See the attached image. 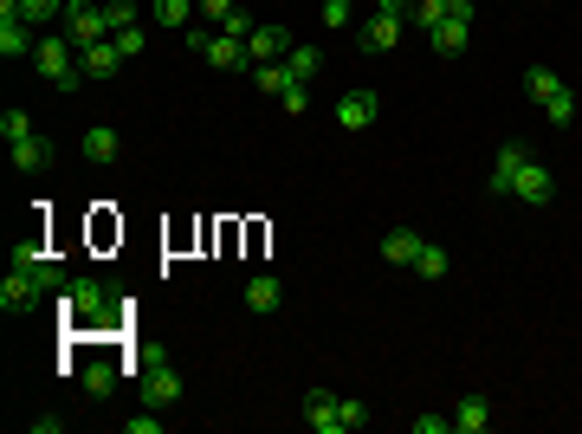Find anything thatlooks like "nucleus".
Segmentation results:
<instances>
[{
    "instance_id": "1",
    "label": "nucleus",
    "mask_w": 582,
    "mask_h": 434,
    "mask_svg": "<svg viewBox=\"0 0 582 434\" xmlns=\"http://www.w3.org/2000/svg\"><path fill=\"white\" fill-rule=\"evenodd\" d=\"M524 91H531V104H544L550 124H570V117H576V91L563 85L550 65H531V72H524Z\"/></svg>"
},
{
    "instance_id": "2",
    "label": "nucleus",
    "mask_w": 582,
    "mask_h": 434,
    "mask_svg": "<svg viewBox=\"0 0 582 434\" xmlns=\"http://www.w3.org/2000/svg\"><path fill=\"white\" fill-rule=\"evenodd\" d=\"M33 65H39V78H46V85H59V91H72L78 78H85V59H78L72 39H39Z\"/></svg>"
},
{
    "instance_id": "3",
    "label": "nucleus",
    "mask_w": 582,
    "mask_h": 434,
    "mask_svg": "<svg viewBox=\"0 0 582 434\" xmlns=\"http://www.w3.org/2000/svg\"><path fill=\"white\" fill-rule=\"evenodd\" d=\"M59 305H65L72 324H97L110 311V292H104V279H72V286L59 292Z\"/></svg>"
},
{
    "instance_id": "4",
    "label": "nucleus",
    "mask_w": 582,
    "mask_h": 434,
    "mask_svg": "<svg viewBox=\"0 0 582 434\" xmlns=\"http://www.w3.org/2000/svg\"><path fill=\"white\" fill-rule=\"evenodd\" d=\"M65 39H72L78 52H85V46H97V39H110L104 7H91V0H72V7H65Z\"/></svg>"
},
{
    "instance_id": "5",
    "label": "nucleus",
    "mask_w": 582,
    "mask_h": 434,
    "mask_svg": "<svg viewBox=\"0 0 582 434\" xmlns=\"http://www.w3.org/2000/svg\"><path fill=\"white\" fill-rule=\"evenodd\" d=\"M304 428L311 434H350V422H343V396L311 389V396H304Z\"/></svg>"
},
{
    "instance_id": "6",
    "label": "nucleus",
    "mask_w": 582,
    "mask_h": 434,
    "mask_svg": "<svg viewBox=\"0 0 582 434\" xmlns=\"http://www.w3.org/2000/svg\"><path fill=\"white\" fill-rule=\"evenodd\" d=\"M511 195H518L524 208H544V201L557 195V175H550L544 162H524V169H518V182H511Z\"/></svg>"
},
{
    "instance_id": "7",
    "label": "nucleus",
    "mask_w": 582,
    "mask_h": 434,
    "mask_svg": "<svg viewBox=\"0 0 582 434\" xmlns=\"http://www.w3.org/2000/svg\"><path fill=\"white\" fill-rule=\"evenodd\" d=\"M201 65H214V72H253V52H246V39L214 33V39H207V52H201Z\"/></svg>"
},
{
    "instance_id": "8",
    "label": "nucleus",
    "mask_w": 582,
    "mask_h": 434,
    "mask_svg": "<svg viewBox=\"0 0 582 434\" xmlns=\"http://www.w3.org/2000/svg\"><path fill=\"white\" fill-rule=\"evenodd\" d=\"M143 402L149 409H175V402H182V370H169V363L143 370Z\"/></svg>"
},
{
    "instance_id": "9",
    "label": "nucleus",
    "mask_w": 582,
    "mask_h": 434,
    "mask_svg": "<svg viewBox=\"0 0 582 434\" xmlns=\"http://www.w3.org/2000/svg\"><path fill=\"white\" fill-rule=\"evenodd\" d=\"M524 162H531V149H524V143H505L492 156V182H485V188H492V195H511V182H518Z\"/></svg>"
},
{
    "instance_id": "10",
    "label": "nucleus",
    "mask_w": 582,
    "mask_h": 434,
    "mask_svg": "<svg viewBox=\"0 0 582 434\" xmlns=\"http://www.w3.org/2000/svg\"><path fill=\"white\" fill-rule=\"evenodd\" d=\"M401 26H408V20H395V13H369V20H363V33H356V39H363V52H395Z\"/></svg>"
},
{
    "instance_id": "11",
    "label": "nucleus",
    "mask_w": 582,
    "mask_h": 434,
    "mask_svg": "<svg viewBox=\"0 0 582 434\" xmlns=\"http://www.w3.org/2000/svg\"><path fill=\"white\" fill-rule=\"evenodd\" d=\"M427 46H434L440 59H460V52L473 46V20H440L434 33H427Z\"/></svg>"
},
{
    "instance_id": "12",
    "label": "nucleus",
    "mask_w": 582,
    "mask_h": 434,
    "mask_svg": "<svg viewBox=\"0 0 582 434\" xmlns=\"http://www.w3.org/2000/svg\"><path fill=\"white\" fill-rule=\"evenodd\" d=\"M33 298H39V279L26 273V266H13V273L0 279V311H26Z\"/></svg>"
},
{
    "instance_id": "13",
    "label": "nucleus",
    "mask_w": 582,
    "mask_h": 434,
    "mask_svg": "<svg viewBox=\"0 0 582 434\" xmlns=\"http://www.w3.org/2000/svg\"><path fill=\"white\" fill-rule=\"evenodd\" d=\"M7 149H13V169H26V175H39L52 156H59L52 137H39V130H33V137H20V143H7Z\"/></svg>"
},
{
    "instance_id": "14",
    "label": "nucleus",
    "mask_w": 582,
    "mask_h": 434,
    "mask_svg": "<svg viewBox=\"0 0 582 434\" xmlns=\"http://www.w3.org/2000/svg\"><path fill=\"white\" fill-rule=\"evenodd\" d=\"M337 124H343V130H369V124H376V91H343Z\"/></svg>"
},
{
    "instance_id": "15",
    "label": "nucleus",
    "mask_w": 582,
    "mask_h": 434,
    "mask_svg": "<svg viewBox=\"0 0 582 434\" xmlns=\"http://www.w3.org/2000/svg\"><path fill=\"white\" fill-rule=\"evenodd\" d=\"M492 428V402L485 396H460L453 402V434H485Z\"/></svg>"
},
{
    "instance_id": "16",
    "label": "nucleus",
    "mask_w": 582,
    "mask_h": 434,
    "mask_svg": "<svg viewBox=\"0 0 582 434\" xmlns=\"http://www.w3.org/2000/svg\"><path fill=\"white\" fill-rule=\"evenodd\" d=\"M421 247H427V240L414 234V227H388V234H382V260L388 266H414V253H421Z\"/></svg>"
},
{
    "instance_id": "17",
    "label": "nucleus",
    "mask_w": 582,
    "mask_h": 434,
    "mask_svg": "<svg viewBox=\"0 0 582 434\" xmlns=\"http://www.w3.org/2000/svg\"><path fill=\"white\" fill-rule=\"evenodd\" d=\"M0 52H7V59H33V52H39L33 20H0Z\"/></svg>"
},
{
    "instance_id": "18",
    "label": "nucleus",
    "mask_w": 582,
    "mask_h": 434,
    "mask_svg": "<svg viewBox=\"0 0 582 434\" xmlns=\"http://www.w3.org/2000/svg\"><path fill=\"white\" fill-rule=\"evenodd\" d=\"M246 52H253V65H266V59H285V52H291V33H285V26H259V33L246 39Z\"/></svg>"
},
{
    "instance_id": "19",
    "label": "nucleus",
    "mask_w": 582,
    "mask_h": 434,
    "mask_svg": "<svg viewBox=\"0 0 582 434\" xmlns=\"http://www.w3.org/2000/svg\"><path fill=\"white\" fill-rule=\"evenodd\" d=\"M78 59H85V78H110L123 65V52H117V39H97V46H85Z\"/></svg>"
},
{
    "instance_id": "20",
    "label": "nucleus",
    "mask_w": 582,
    "mask_h": 434,
    "mask_svg": "<svg viewBox=\"0 0 582 434\" xmlns=\"http://www.w3.org/2000/svg\"><path fill=\"white\" fill-rule=\"evenodd\" d=\"M253 85L266 91V98H285L298 78H291V65H285V59H266V65H253Z\"/></svg>"
},
{
    "instance_id": "21",
    "label": "nucleus",
    "mask_w": 582,
    "mask_h": 434,
    "mask_svg": "<svg viewBox=\"0 0 582 434\" xmlns=\"http://www.w3.org/2000/svg\"><path fill=\"white\" fill-rule=\"evenodd\" d=\"M246 305H253V311H279V305H285V286H279L272 273L246 279Z\"/></svg>"
},
{
    "instance_id": "22",
    "label": "nucleus",
    "mask_w": 582,
    "mask_h": 434,
    "mask_svg": "<svg viewBox=\"0 0 582 434\" xmlns=\"http://www.w3.org/2000/svg\"><path fill=\"white\" fill-rule=\"evenodd\" d=\"M149 20L169 26V33H182V26L194 20V0H149Z\"/></svg>"
},
{
    "instance_id": "23",
    "label": "nucleus",
    "mask_w": 582,
    "mask_h": 434,
    "mask_svg": "<svg viewBox=\"0 0 582 434\" xmlns=\"http://www.w3.org/2000/svg\"><path fill=\"white\" fill-rule=\"evenodd\" d=\"M78 149H85V162H117V130H110V124H91Z\"/></svg>"
},
{
    "instance_id": "24",
    "label": "nucleus",
    "mask_w": 582,
    "mask_h": 434,
    "mask_svg": "<svg viewBox=\"0 0 582 434\" xmlns=\"http://www.w3.org/2000/svg\"><path fill=\"white\" fill-rule=\"evenodd\" d=\"M447 247H434V240H427V247L421 253H414V266H408V273H421V279H447Z\"/></svg>"
},
{
    "instance_id": "25",
    "label": "nucleus",
    "mask_w": 582,
    "mask_h": 434,
    "mask_svg": "<svg viewBox=\"0 0 582 434\" xmlns=\"http://www.w3.org/2000/svg\"><path fill=\"white\" fill-rule=\"evenodd\" d=\"M85 389H91V396H110V389H117V363H110V357H91L85 363Z\"/></svg>"
},
{
    "instance_id": "26",
    "label": "nucleus",
    "mask_w": 582,
    "mask_h": 434,
    "mask_svg": "<svg viewBox=\"0 0 582 434\" xmlns=\"http://www.w3.org/2000/svg\"><path fill=\"white\" fill-rule=\"evenodd\" d=\"M285 65H291V78H304V85H311L324 59H317V46H291V52H285Z\"/></svg>"
},
{
    "instance_id": "27",
    "label": "nucleus",
    "mask_w": 582,
    "mask_h": 434,
    "mask_svg": "<svg viewBox=\"0 0 582 434\" xmlns=\"http://www.w3.org/2000/svg\"><path fill=\"white\" fill-rule=\"evenodd\" d=\"M65 7H72V0H20V13L33 26H46V20H65Z\"/></svg>"
},
{
    "instance_id": "28",
    "label": "nucleus",
    "mask_w": 582,
    "mask_h": 434,
    "mask_svg": "<svg viewBox=\"0 0 582 434\" xmlns=\"http://www.w3.org/2000/svg\"><path fill=\"white\" fill-rule=\"evenodd\" d=\"M447 7H453V0H414V26H421V33H434V26L447 20Z\"/></svg>"
},
{
    "instance_id": "29",
    "label": "nucleus",
    "mask_w": 582,
    "mask_h": 434,
    "mask_svg": "<svg viewBox=\"0 0 582 434\" xmlns=\"http://www.w3.org/2000/svg\"><path fill=\"white\" fill-rule=\"evenodd\" d=\"M240 7V0H194V20H207V26H227V13Z\"/></svg>"
},
{
    "instance_id": "30",
    "label": "nucleus",
    "mask_w": 582,
    "mask_h": 434,
    "mask_svg": "<svg viewBox=\"0 0 582 434\" xmlns=\"http://www.w3.org/2000/svg\"><path fill=\"white\" fill-rule=\"evenodd\" d=\"M220 33H227V39H253V33H259V20H253V13H246V7H233Z\"/></svg>"
},
{
    "instance_id": "31",
    "label": "nucleus",
    "mask_w": 582,
    "mask_h": 434,
    "mask_svg": "<svg viewBox=\"0 0 582 434\" xmlns=\"http://www.w3.org/2000/svg\"><path fill=\"white\" fill-rule=\"evenodd\" d=\"M0 137H7V143L33 137V117H26V111H7V117H0Z\"/></svg>"
},
{
    "instance_id": "32",
    "label": "nucleus",
    "mask_w": 582,
    "mask_h": 434,
    "mask_svg": "<svg viewBox=\"0 0 582 434\" xmlns=\"http://www.w3.org/2000/svg\"><path fill=\"white\" fill-rule=\"evenodd\" d=\"M104 20H110V33H123V26H136V7L130 0H104Z\"/></svg>"
},
{
    "instance_id": "33",
    "label": "nucleus",
    "mask_w": 582,
    "mask_h": 434,
    "mask_svg": "<svg viewBox=\"0 0 582 434\" xmlns=\"http://www.w3.org/2000/svg\"><path fill=\"white\" fill-rule=\"evenodd\" d=\"M279 104H285V111H291V117H304V111H311V85H304V78H298V85H291V91H285V98H279Z\"/></svg>"
},
{
    "instance_id": "34",
    "label": "nucleus",
    "mask_w": 582,
    "mask_h": 434,
    "mask_svg": "<svg viewBox=\"0 0 582 434\" xmlns=\"http://www.w3.org/2000/svg\"><path fill=\"white\" fill-rule=\"evenodd\" d=\"M169 422H162V415H123V434H162Z\"/></svg>"
},
{
    "instance_id": "35",
    "label": "nucleus",
    "mask_w": 582,
    "mask_h": 434,
    "mask_svg": "<svg viewBox=\"0 0 582 434\" xmlns=\"http://www.w3.org/2000/svg\"><path fill=\"white\" fill-rule=\"evenodd\" d=\"M110 39H117L123 59H136V52H143V26H123V33H110Z\"/></svg>"
},
{
    "instance_id": "36",
    "label": "nucleus",
    "mask_w": 582,
    "mask_h": 434,
    "mask_svg": "<svg viewBox=\"0 0 582 434\" xmlns=\"http://www.w3.org/2000/svg\"><path fill=\"white\" fill-rule=\"evenodd\" d=\"M343 422H350V434H356V428H369V402H356V396H343Z\"/></svg>"
},
{
    "instance_id": "37",
    "label": "nucleus",
    "mask_w": 582,
    "mask_h": 434,
    "mask_svg": "<svg viewBox=\"0 0 582 434\" xmlns=\"http://www.w3.org/2000/svg\"><path fill=\"white\" fill-rule=\"evenodd\" d=\"M408 428H414V434H447V428H453V415H414Z\"/></svg>"
},
{
    "instance_id": "38",
    "label": "nucleus",
    "mask_w": 582,
    "mask_h": 434,
    "mask_svg": "<svg viewBox=\"0 0 582 434\" xmlns=\"http://www.w3.org/2000/svg\"><path fill=\"white\" fill-rule=\"evenodd\" d=\"M182 39H188V52H207V39H214V33H207L201 20H188V26H182Z\"/></svg>"
},
{
    "instance_id": "39",
    "label": "nucleus",
    "mask_w": 582,
    "mask_h": 434,
    "mask_svg": "<svg viewBox=\"0 0 582 434\" xmlns=\"http://www.w3.org/2000/svg\"><path fill=\"white\" fill-rule=\"evenodd\" d=\"M350 20V0H324V26H343Z\"/></svg>"
},
{
    "instance_id": "40",
    "label": "nucleus",
    "mask_w": 582,
    "mask_h": 434,
    "mask_svg": "<svg viewBox=\"0 0 582 434\" xmlns=\"http://www.w3.org/2000/svg\"><path fill=\"white\" fill-rule=\"evenodd\" d=\"M376 13H395V20H414V0H376Z\"/></svg>"
}]
</instances>
